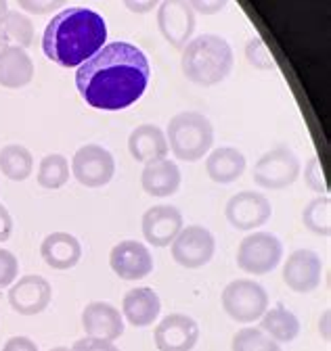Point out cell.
<instances>
[{
	"mask_svg": "<svg viewBox=\"0 0 331 351\" xmlns=\"http://www.w3.org/2000/svg\"><path fill=\"white\" fill-rule=\"evenodd\" d=\"M34 77V61L25 53V49L19 47H5L0 49V86L11 88H23Z\"/></svg>",
	"mask_w": 331,
	"mask_h": 351,
	"instance_id": "obj_23",
	"label": "cell"
},
{
	"mask_svg": "<svg viewBox=\"0 0 331 351\" xmlns=\"http://www.w3.org/2000/svg\"><path fill=\"white\" fill-rule=\"evenodd\" d=\"M185 226L183 211L174 205H155L143 213V237L153 247H170Z\"/></svg>",
	"mask_w": 331,
	"mask_h": 351,
	"instance_id": "obj_14",
	"label": "cell"
},
{
	"mask_svg": "<svg viewBox=\"0 0 331 351\" xmlns=\"http://www.w3.org/2000/svg\"><path fill=\"white\" fill-rule=\"evenodd\" d=\"M172 249V259L179 266L187 270H197L208 266L216 253V239L214 234L199 224L183 226L179 237L170 245Z\"/></svg>",
	"mask_w": 331,
	"mask_h": 351,
	"instance_id": "obj_9",
	"label": "cell"
},
{
	"mask_svg": "<svg viewBox=\"0 0 331 351\" xmlns=\"http://www.w3.org/2000/svg\"><path fill=\"white\" fill-rule=\"evenodd\" d=\"M319 330H323V339L329 341V312L323 314V320L319 322Z\"/></svg>",
	"mask_w": 331,
	"mask_h": 351,
	"instance_id": "obj_39",
	"label": "cell"
},
{
	"mask_svg": "<svg viewBox=\"0 0 331 351\" xmlns=\"http://www.w3.org/2000/svg\"><path fill=\"white\" fill-rule=\"evenodd\" d=\"M149 80L147 55L128 42L105 44L76 71L80 97L99 111L128 109L145 95Z\"/></svg>",
	"mask_w": 331,
	"mask_h": 351,
	"instance_id": "obj_1",
	"label": "cell"
},
{
	"mask_svg": "<svg viewBox=\"0 0 331 351\" xmlns=\"http://www.w3.org/2000/svg\"><path fill=\"white\" fill-rule=\"evenodd\" d=\"M231 351H283V349L258 326H243L233 335Z\"/></svg>",
	"mask_w": 331,
	"mask_h": 351,
	"instance_id": "obj_29",
	"label": "cell"
},
{
	"mask_svg": "<svg viewBox=\"0 0 331 351\" xmlns=\"http://www.w3.org/2000/svg\"><path fill=\"white\" fill-rule=\"evenodd\" d=\"M225 215H227V222L235 230L250 232V230L264 226L273 217V205L262 193L241 191L227 201Z\"/></svg>",
	"mask_w": 331,
	"mask_h": 351,
	"instance_id": "obj_11",
	"label": "cell"
},
{
	"mask_svg": "<svg viewBox=\"0 0 331 351\" xmlns=\"http://www.w3.org/2000/svg\"><path fill=\"white\" fill-rule=\"evenodd\" d=\"M245 59H247V63H250L254 69H260V71L275 69V59H273V55L269 53V49L264 47V42L260 38L247 40V44H245Z\"/></svg>",
	"mask_w": 331,
	"mask_h": 351,
	"instance_id": "obj_30",
	"label": "cell"
},
{
	"mask_svg": "<svg viewBox=\"0 0 331 351\" xmlns=\"http://www.w3.org/2000/svg\"><path fill=\"white\" fill-rule=\"evenodd\" d=\"M82 328L87 337L113 343L124 335V316L107 301H93L82 310Z\"/></svg>",
	"mask_w": 331,
	"mask_h": 351,
	"instance_id": "obj_17",
	"label": "cell"
},
{
	"mask_svg": "<svg viewBox=\"0 0 331 351\" xmlns=\"http://www.w3.org/2000/svg\"><path fill=\"white\" fill-rule=\"evenodd\" d=\"M71 176L87 189L107 186L115 176V159L101 145H84L71 157Z\"/></svg>",
	"mask_w": 331,
	"mask_h": 351,
	"instance_id": "obj_8",
	"label": "cell"
},
{
	"mask_svg": "<svg viewBox=\"0 0 331 351\" xmlns=\"http://www.w3.org/2000/svg\"><path fill=\"white\" fill-rule=\"evenodd\" d=\"M231 44L216 34H201L191 38L181 57V69L185 77L197 86H216L225 82L233 71Z\"/></svg>",
	"mask_w": 331,
	"mask_h": 351,
	"instance_id": "obj_3",
	"label": "cell"
},
{
	"mask_svg": "<svg viewBox=\"0 0 331 351\" xmlns=\"http://www.w3.org/2000/svg\"><path fill=\"white\" fill-rule=\"evenodd\" d=\"M183 182V173L176 165V161L161 157L145 163L143 173H141V186L147 195L151 197H172L179 193Z\"/></svg>",
	"mask_w": 331,
	"mask_h": 351,
	"instance_id": "obj_18",
	"label": "cell"
},
{
	"mask_svg": "<svg viewBox=\"0 0 331 351\" xmlns=\"http://www.w3.org/2000/svg\"><path fill=\"white\" fill-rule=\"evenodd\" d=\"M161 312L159 295L151 287H137L124 295L122 301V316L135 328L151 326Z\"/></svg>",
	"mask_w": 331,
	"mask_h": 351,
	"instance_id": "obj_19",
	"label": "cell"
},
{
	"mask_svg": "<svg viewBox=\"0 0 331 351\" xmlns=\"http://www.w3.org/2000/svg\"><path fill=\"white\" fill-rule=\"evenodd\" d=\"M159 3L161 0H124V7L135 15H147L153 9H157Z\"/></svg>",
	"mask_w": 331,
	"mask_h": 351,
	"instance_id": "obj_36",
	"label": "cell"
},
{
	"mask_svg": "<svg viewBox=\"0 0 331 351\" xmlns=\"http://www.w3.org/2000/svg\"><path fill=\"white\" fill-rule=\"evenodd\" d=\"M222 310L227 316L239 324H252L262 318V314L269 310V293L266 289L252 280V278H237L231 280L222 295Z\"/></svg>",
	"mask_w": 331,
	"mask_h": 351,
	"instance_id": "obj_5",
	"label": "cell"
},
{
	"mask_svg": "<svg viewBox=\"0 0 331 351\" xmlns=\"http://www.w3.org/2000/svg\"><path fill=\"white\" fill-rule=\"evenodd\" d=\"M7 11H9V0H0V19L5 17Z\"/></svg>",
	"mask_w": 331,
	"mask_h": 351,
	"instance_id": "obj_40",
	"label": "cell"
},
{
	"mask_svg": "<svg viewBox=\"0 0 331 351\" xmlns=\"http://www.w3.org/2000/svg\"><path fill=\"white\" fill-rule=\"evenodd\" d=\"M38 184L47 191L63 189L69 180V161L61 153H51L40 159L38 173H36Z\"/></svg>",
	"mask_w": 331,
	"mask_h": 351,
	"instance_id": "obj_27",
	"label": "cell"
},
{
	"mask_svg": "<svg viewBox=\"0 0 331 351\" xmlns=\"http://www.w3.org/2000/svg\"><path fill=\"white\" fill-rule=\"evenodd\" d=\"M0 171L13 182H25L34 171V157L23 145H5L0 149Z\"/></svg>",
	"mask_w": 331,
	"mask_h": 351,
	"instance_id": "obj_26",
	"label": "cell"
},
{
	"mask_svg": "<svg viewBox=\"0 0 331 351\" xmlns=\"http://www.w3.org/2000/svg\"><path fill=\"white\" fill-rule=\"evenodd\" d=\"M9 305L21 316H38L51 305L53 287L45 276L27 274L15 280L9 289Z\"/></svg>",
	"mask_w": 331,
	"mask_h": 351,
	"instance_id": "obj_12",
	"label": "cell"
},
{
	"mask_svg": "<svg viewBox=\"0 0 331 351\" xmlns=\"http://www.w3.org/2000/svg\"><path fill=\"white\" fill-rule=\"evenodd\" d=\"M40 255L53 270H71L82 259V245L69 232H53L40 245Z\"/></svg>",
	"mask_w": 331,
	"mask_h": 351,
	"instance_id": "obj_20",
	"label": "cell"
},
{
	"mask_svg": "<svg viewBox=\"0 0 331 351\" xmlns=\"http://www.w3.org/2000/svg\"><path fill=\"white\" fill-rule=\"evenodd\" d=\"M69 351H119V347L111 341H103V339H93V337H84L73 343V347Z\"/></svg>",
	"mask_w": 331,
	"mask_h": 351,
	"instance_id": "obj_34",
	"label": "cell"
},
{
	"mask_svg": "<svg viewBox=\"0 0 331 351\" xmlns=\"http://www.w3.org/2000/svg\"><path fill=\"white\" fill-rule=\"evenodd\" d=\"M302 224L312 234L329 237V232H331V199L327 195H319L304 207Z\"/></svg>",
	"mask_w": 331,
	"mask_h": 351,
	"instance_id": "obj_28",
	"label": "cell"
},
{
	"mask_svg": "<svg viewBox=\"0 0 331 351\" xmlns=\"http://www.w3.org/2000/svg\"><path fill=\"white\" fill-rule=\"evenodd\" d=\"M304 182L317 195H325L327 193L325 171H323V165H321L319 157H310L308 163L304 165Z\"/></svg>",
	"mask_w": 331,
	"mask_h": 351,
	"instance_id": "obj_32",
	"label": "cell"
},
{
	"mask_svg": "<svg viewBox=\"0 0 331 351\" xmlns=\"http://www.w3.org/2000/svg\"><path fill=\"white\" fill-rule=\"evenodd\" d=\"M187 3L199 15H218L229 7V0H187Z\"/></svg>",
	"mask_w": 331,
	"mask_h": 351,
	"instance_id": "obj_35",
	"label": "cell"
},
{
	"mask_svg": "<svg viewBox=\"0 0 331 351\" xmlns=\"http://www.w3.org/2000/svg\"><path fill=\"white\" fill-rule=\"evenodd\" d=\"M109 266L122 280H141L153 272V255L145 243L122 241L109 253Z\"/></svg>",
	"mask_w": 331,
	"mask_h": 351,
	"instance_id": "obj_13",
	"label": "cell"
},
{
	"mask_svg": "<svg viewBox=\"0 0 331 351\" xmlns=\"http://www.w3.org/2000/svg\"><path fill=\"white\" fill-rule=\"evenodd\" d=\"M17 5H19L21 13L53 15V13L61 11L67 5V0H17Z\"/></svg>",
	"mask_w": 331,
	"mask_h": 351,
	"instance_id": "obj_33",
	"label": "cell"
},
{
	"mask_svg": "<svg viewBox=\"0 0 331 351\" xmlns=\"http://www.w3.org/2000/svg\"><path fill=\"white\" fill-rule=\"evenodd\" d=\"M49 351H69V347H63V345H59V347H53V349H49Z\"/></svg>",
	"mask_w": 331,
	"mask_h": 351,
	"instance_id": "obj_41",
	"label": "cell"
},
{
	"mask_svg": "<svg viewBox=\"0 0 331 351\" xmlns=\"http://www.w3.org/2000/svg\"><path fill=\"white\" fill-rule=\"evenodd\" d=\"M195 11L187 0H161L157 5V29L172 49H185L195 34Z\"/></svg>",
	"mask_w": 331,
	"mask_h": 351,
	"instance_id": "obj_10",
	"label": "cell"
},
{
	"mask_svg": "<svg viewBox=\"0 0 331 351\" xmlns=\"http://www.w3.org/2000/svg\"><path fill=\"white\" fill-rule=\"evenodd\" d=\"M258 328L264 330L279 345L292 343L300 335V320L292 310H287L283 303H277L275 307H271V310L262 314Z\"/></svg>",
	"mask_w": 331,
	"mask_h": 351,
	"instance_id": "obj_24",
	"label": "cell"
},
{
	"mask_svg": "<svg viewBox=\"0 0 331 351\" xmlns=\"http://www.w3.org/2000/svg\"><path fill=\"white\" fill-rule=\"evenodd\" d=\"M128 151L133 159L139 163H149L153 159L168 157L170 153L168 141H166V132L153 123H141L130 132Z\"/></svg>",
	"mask_w": 331,
	"mask_h": 351,
	"instance_id": "obj_21",
	"label": "cell"
},
{
	"mask_svg": "<svg viewBox=\"0 0 331 351\" xmlns=\"http://www.w3.org/2000/svg\"><path fill=\"white\" fill-rule=\"evenodd\" d=\"M13 234V215L5 205H0V243H7Z\"/></svg>",
	"mask_w": 331,
	"mask_h": 351,
	"instance_id": "obj_38",
	"label": "cell"
},
{
	"mask_svg": "<svg viewBox=\"0 0 331 351\" xmlns=\"http://www.w3.org/2000/svg\"><path fill=\"white\" fill-rule=\"evenodd\" d=\"M19 276V259L9 251L0 247V291L11 287Z\"/></svg>",
	"mask_w": 331,
	"mask_h": 351,
	"instance_id": "obj_31",
	"label": "cell"
},
{
	"mask_svg": "<svg viewBox=\"0 0 331 351\" xmlns=\"http://www.w3.org/2000/svg\"><path fill=\"white\" fill-rule=\"evenodd\" d=\"M245 167V155L235 147H218L210 151L208 159H205V171H208L210 180L216 184H231L239 180Z\"/></svg>",
	"mask_w": 331,
	"mask_h": 351,
	"instance_id": "obj_22",
	"label": "cell"
},
{
	"mask_svg": "<svg viewBox=\"0 0 331 351\" xmlns=\"http://www.w3.org/2000/svg\"><path fill=\"white\" fill-rule=\"evenodd\" d=\"M153 339L159 351H191L199 341V324L187 314H170L155 326Z\"/></svg>",
	"mask_w": 331,
	"mask_h": 351,
	"instance_id": "obj_16",
	"label": "cell"
},
{
	"mask_svg": "<svg viewBox=\"0 0 331 351\" xmlns=\"http://www.w3.org/2000/svg\"><path fill=\"white\" fill-rule=\"evenodd\" d=\"M235 259L241 272L250 276H264L281 263L283 243L271 232H252L239 243Z\"/></svg>",
	"mask_w": 331,
	"mask_h": 351,
	"instance_id": "obj_7",
	"label": "cell"
},
{
	"mask_svg": "<svg viewBox=\"0 0 331 351\" xmlns=\"http://www.w3.org/2000/svg\"><path fill=\"white\" fill-rule=\"evenodd\" d=\"M166 141L176 159L195 163L212 151L214 125L199 111H181L166 128Z\"/></svg>",
	"mask_w": 331,
	"mask_h": 351,
	"instance_id": "obj_4",
	"label": "cell"
},
{
	"mask_svg": "<svg viewBox=\"0 0 331 351\" xmlns=\"http://www.w3.org/2000/svg\"><path fill=\"white\" fill-rule=\"evenodd\" d=\"M323 261L319 253L310 249H298L285 259L283 266V282L294 293L306 295L312 293L321 285Z\"/></svg>",
	"mask_w": 331,
	"mask_h": 351,
	"instance_id": "obj_15",
	"label": "cell"
},
{
	"mask_svg": "<svg viewBox=\"0 0 331 351\" xmlns=\"http://www.w3.org/2000/svg\"><path fill=\"white\" fill-rule=\"evenodd\" d=\"M302 173L298 155L287 145L266 151L254 165V182L264 191H283L292 186Z\"/></svg>",
	"mask_w": 331,
	"mask_h": 351,
	"instance_id": "obj_6",
	"label": "cell"
},
{
	"mask_svg": "<svg viewBox=\"0 0 331 351\" xmlns=\"http://www.w3.org/2000/svg\"><path fill=\"white\" fill-rule=\"evenodd\" d=\"M34 42V23L21 11H7L0 19V49L19 47L27 49Z\"/></svg>",
	"mask_w": 331,
	"mask_h": 351,
	"instance_id": "obj_25",
	"label": "cell"
},
{
	"mask_svg": "<svg viewBox=\"0 0 331 351\" xmlns=\"http://www.w3.org/2000/svg\"><path fill=\"white\" fill-rule=\"evenodd\" d=\"M107 42L105 19L87 7L59 11L45 29L43 51L59 67H80Z\"/></svg>",
	"mask_w": 331,
	"mask_h": 351,
	"instance_id": "obj_2",
	"label": "cell"
},
{
	"mask_svg": "<svg viewBox=\"0 0 331 351\" xmlns=\"http://www.w3.org/2000/svg\"><path fill=\"white\" fill-rule=\"evenodd\" d=\"M3 351H40V349L30 337H11L3 345Z\"/></svg>",
	"mask_w": 331,
	"mask_h": 351,
	"instance_id": "obj_37",
	"label": "cell"
}]
</instances>
